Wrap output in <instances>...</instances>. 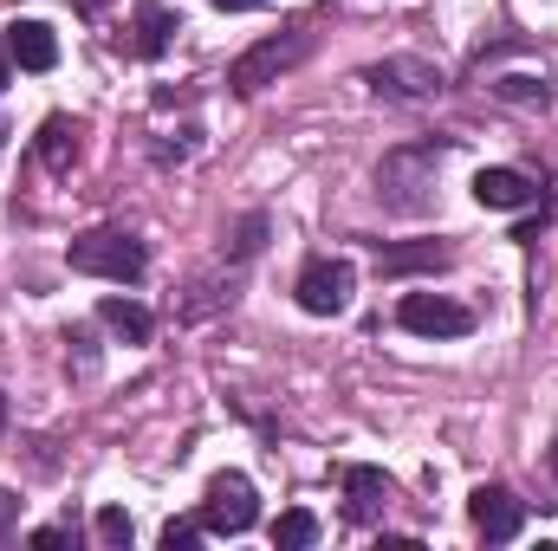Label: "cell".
<instances>
[{
    "instance_id": "6da1fadb",
    "label": "cell",
    "mask_w": 558,
    "mask_h": 551,
    "mask_svg": "<svg viewBox=\"0 0 558 551\" xmlns=\"http://www.w3.org/2000/svg\"><path fill=\"white\" fill-rule=\"evenodd\" d=\"M65 260H72V273L118 279V285H137V279L149 273V247H143L137 234H124V228H92V234H78Z\"/></svg>"
},
{
    "instance_id": "7a4b0ae2",
    "label": "cell",
    "mask_w": 558,
    "mask_h": 551,
    "mask_svg": "<svg viewBox=\"0 0 558 551\" xmlns=\"http://www.w3.org/2000/svg\"><path fill=\"white\" fill-rule=\"evenodd\" d=\"M254 519H260L254 480H247V474H215V480H208V500H202V532L241 539V532H254Z\"/></svg>"
},
{
    "instance_id": "3957f363",
    "label": "cell",
    "mask_w": 558,
    "mask_h": 551,
    "mask_svg": "<svg viewBox=\"0 0 558 551\" xmlns=\"http://www.w3.org/2000/svg\"><path fill=\"white\" fill-rule=\"evenodd\" d=\"M292 59H305V33H274V39L247 46V52L228 65V85H234L241 98H254V91H267V85H274Z\"/></svg>"
},
{
    "instance_id": "277c9868",
    "label": "cell",
    "mask_w": 558,
    "mask_h": 551,
    "mask_svg": "<svg viewBox=\"0 0 558 551\" xmlns=\"http://www.w3.org/2000/svg\"><path fill=\"white\" fill-rule=\"evenodd\" d=\"M299 311H312V318H338L344 305H351V292H357V273H351V260H331V254H318V260H305V273H299Z\"/></svg>"
},
{
    "instance_id": "5b68a950",
    "label": "cell",
    "mask_w": 558,
    "mask_h": 551,
    "mask_svg": "<svg viewBox=\"0 0 558 551\" xmlns=\"http://www.w3.org/2000/svg\"><path fill=\"white\" fill-rule=\"evenodd\" d=\"M397 325L416 331V338H468L474 331V311L454 305V298H441V292H403Z\"/></svg>"
},
{
    "instance_id": "8992f818",
    "label": "cell",
    "mask_w": 558,
    "mask_h": 551,
    "mask_svg": "<svg viewBox=\"0 0 558 551\" xmlns=\"http://www.w3.org/2000/svg\"><path fill=\"white\" fill-rule=\"evenodd\" d=\"M468 519H474V532H481L487 546H507V539H520V526H526V506H520L507 487H474V500H468Z\"/></svg>"
},
{
    "instance_id": "52a82bcc",
    "label": "cell",
    "mask_w": 558,
    "mask_h": 551,
    "mask_svg": "<svg viewBox=\"0 0 558 551\" xmlns=\"http://www.w3.org/2000/svg\"><path fill=\"white\" fill-rule=\"evenodd\" d=\"M364 85L371 91H390V98H435L441 91V72L422 65V59H384V65L364 72Z\"/></svg>"
},
{
    "instance_id": "ba28073f",
    "label": "cell",
    "mask_w": 558,
    "mask_h": 551,
    "mask_svg": "<svg viewBox=\"0 0 558 551\" xmlns=\"http://www.w3.org/2000/svg\"><path fill=\"white\" fill-rule=\"evenodd\" d=\"M7 59H13L20 72H52V65H59V33H52L46 20H13V26H7Z\"/></svg>"
},
{
    "instance_id": "9c48e42d",
    "label": "cell",
    "mask_w": 558,
    "mask_h": 551,
    "mask_svg": "<svg viewBox=\"0 0 558 551\" xmlns=\"http://www.w3.org/2000/svg\"><path fill=\"white\" fill-rule=\"evenodd\" d=\"M384 506H390L384 467H344V519L351 526H371V519H384Z\"/></svg>"
},
{
    "instance_id": "30bf717a",
    "label": "cell",
    "mask_w": 558,
    "mask_h": 551,
    "mask_svg": "<svg viewBox=\"0 0 558 551\" xmlns=\"http://www.w3.org/2000/svg\"><path fill=\"white\" fill-rule=\"evenodd\" d=\"M474 201L481 208H533L539 201V182L520 175V169H481L474 175Z\"/></svg>"
},
{
    "instance_id": "8fae6325",
    "label": "cell",
    "mask_w": 558,
    "mask_h": 551,
    "mask_svg": "<svg viewBox=\"0 0 558 551\" xmlns=\"http://www.w3.org/2000/svg\"><path fill=\"white\" fill-rule=\"evenodd\" d=\"M454 254L448 247H435V241H416V247H390V254H377V273L384 279H403V273H441Z\"/></svg>"
},
{
    "instance_id": "7c38bea8",
    "label": "cell",
    "mask_w": 558,
    "mask_h": 551,
    "mask_svg": "<svg viewBox=\"0 0 558 551\" xmlns=\"http://www.w3.org/2000/svg\"><path fill=\"white\" fill-rule=\"evenodd\" d=\"M39 162H46L52 175H65V169L78 162V124H72V118H46V124H39Z\"/></svg>"
},
{
    "instance_id": "4fadbf2b",
    "label": "cell",
    "mask_w": 558,
    "mask_h": 551,
    "mask_svg": "<svg viewBox=\"0 0 558 551\" xmlns=\"http://www.w3.org/2000/svg\"><path fill=\"white\" fill-rule=\"evenodd\" d=\"M98 318H105L124 344H149V331H156V318L143 311L137 298H98Z\"/></svg>"
},
{
    "instance_id": "5bb4252c",
    "label": "cell",
    "mask_w": 558,
    "mask_h": 551,
    "mask_svg": "<svg viewBox=\"0 0 558 551\" xmlns=\"http://www.w3.org/2000/svg\"><path fill=\"white\" fill-rule=\"evenodd\" d=\"M169 39H175V20H169L162 7H143V13H137V52H143V59H162V52H169Z\"/></svg>"
},
{
    "instance_id": "9a60e30c",
    "label": "cell",
    "mask_w": 558,
    "mask_h": 551,
    "mask_svg": "<svg viewBox=\"0 0 558 551\" xmlns=\"http://www.w3.org/2000/svg\"><path fill=\"white\" fill-rule=\"evenodd\" d=\"M274 546L279 551L318 546V519H312V513H279V519H274Z\"/></svg>"
},
{
    "instance_id": "2e32d148",
    "label": "cell",
    "mask_w": 558,
    "mask_h": 551,
    "mask_svg": "<svg viewBox=\"0 0 558 551\" xmlns=\"http://www.w3.org/2000/svg\"><path fill=\"white\" fill-rule=\"evenodd\" d=\"M98 539H105L111 551H118V546H131V539H137V526H131V513H118V506H105V513H98Z\"/></svg>"
},
{
    "instance_id": "e0dca14e",
    "label": "cell",
    "mask_w": 558,
    "mask_h": 551,
    "mask_svg": "<svg viewBox=\"0 0 558 551\" xmlns=\"http://www.w3.org/2000/svg\"><path fill=\"white\" fill-rule=\"evenodd\" d=\"M494 91H500V98H513V105H546V98H553L539 78H500Z\"/></svg>"
},
{
    "instance_id": "ac0fdd59",
    "label": "cell",
    "mask_w": 558,
    "mask_h": 551,
    "mask_svg": "<svg viewBox=\"0 0 558 551\" xmlns=\"http://www.w3.org/2000/svg\"><path fill=\"white\" fill-rule=\"evenodd\" d=\"M260 241H267V221H260V215H247V221H241V234H234V247H228V254H234V260H254V254H260Z\"/></svg>"
},
{
    "instance_id": "d6986e66",
    "label": "cell",
    "mask_w": 558,
    "mask_h": 551,
    "mask_svg": "<svg viewBox=\"0 0 558 551\" xmlns=\"http://www.w3.org/2000/svg\"><path fill=\"white\" fill-rule=\"evenodd\" d=\"M195 539H202V519H169L162 526V551H189Z\"/></svg>"
},
{
    "instance_id": "ffe728a7",
    "label": "cell",
    "mask_w": 558,
    "mask_h": 551,
    "mask_svg": "<svg viewBox=\"0 0 558 551\" xmlns=\"http://www.w3.org/2000/svg\"><path fill=\"white\" fill-rule=\"evenodd\" d=\"M13 526H20V493H13V487H0V539H7Z\"/></svg>"
},
{
    "instance_id": "44dd1931",
    "label": "cell",
    "mask_w": 558,
    "mask_h": 551,
    "mask_svg": "<svg viewBox=\"0 0 558 551\" xmlns=\"http://www.w3.org/2000/svg\"><path fill=\"white\" fill-rule=\"evenodd\" d=\"M33 546H39V551H59V546H65V532H59V526H39V532H33Z\"/></svg>"
},
{
    "instance_id": "7402d4cb",
    "label": "cell",
    "mask_w": 558,
    "mask_h": 551,
    "mask_svg": "<svg viewBox=\"0 0 558 551\" xmlns=\"http://www.w3.org/2000/svg\"><path fill=\"white\" fill-rule=\"evenodd\" d=\"M215 7H221V13H254L260 0H215Z\"/></svg>"
},
{
    "instance_id": "603a6c76",
    "label": "cell",
    "mask_w": 558,
    "mask_h": 551,
    "mask_svg": "<svg viewBox=\"0 0 558 551\" xmlns=\"http://www.w3.org/2000/svg\"><path fill=\"white\" fill-rule=\"evenodd\" d=\"M7 65H13V59H7V46H0V91H7Z\"/></svg>"
},
{
    "instance_id": "cb8c5ba5",
    "label": "cell",
    "mask_w": 558,
    "mask_h": 551,
    "mask_svg": "<svg viewBox=\"0 0 558 551\" xmlns=\"http://www.w3.org/2000/svg\"><path fill=\"white\" fill-rule=\"evenodd\" d=\"M78 7H85V13H98V7H105V0H78Z\"/></svg>"
},
{
    "instance_id": "d4e9b609",
    "label": "cell",
    "mask_w": 558,
    "mask_h": 551,
    "mask_svg": "<svg viewBox=\"0 0 558 551\" xmlns=\"http://www.w3.org/2000/svg\"><path fill=\"white\" fill-rule=\"evenodd\" d=\"M0 428H7V396H0Z\"/></svg>"
},
{
    "instance_id": "484cf974",
    "label": "cell",
    "mask_w": 558,
    "mask_h": 551,
    "mask_svg": "<svg viewBox=\"0 0 558 551\" xmlns=\"http://www.w3.org/2000/svg\"><path fill=\"white\" fill-rule=\"evenodd\" d=\"M553 474H558V441H553Z\"/></svg>"
}]
</instances>
